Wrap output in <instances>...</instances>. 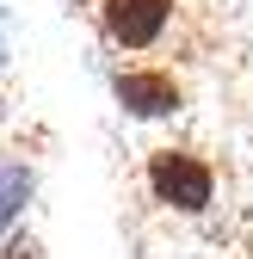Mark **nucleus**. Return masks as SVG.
Listing matches in <instances>:
<instances>
[{"instance_id":"nucleus-2","label":"nucleus","mask_w":253,"mask_h":259,"mask_svg":"<svg viewBox=\"0 0 253 259\" xmlns=\"http://www.w3.org/2000/svg\"><path fill=\"white\" fill-rule=\"evenodd\" d=\"M173 19V0H99V25L117 50H148L161 44V31Z\"/></svg>"},{"instance_id":"nucleus-3","label":"nucleus","mask_w":253,"mask_h":259,"mask_svg":"<svg viewBox=\"0 0 253 259\" xmlns=\"http://www.w3.org/2000/svg\"><path fill=\"white\" fill-rule=\"evenodd\" d=\"M111 93H117V105L130 111V117H173V111H179V99H185L179 80H173V74H161V68H123Z\"/></svg>"},{"instance_id":"nucleus-1","label":"nucleus","mask_w":253,"mask_h":259,"mask_svg":"<svg viewBox=\"0 0 253 259\" xmlns=\"http://www.w3.org/2000/svg\"><path fill=\"white\" fill-rule=\"evenodd\" d=\"M148 191H154L167 210L198 216V210H210V198H216V173L204 167L198 154H185V148H161V154H148Z\"/></svg>"},{"instance_id":"nucleus-4","label":"nucleus","mask_w":253,"mask_h":259,"mask_svg":"<svg viewBox=\"0 0 253 259\" xmlns=\"http://www.w3.org/2000/svg\"><path fill=\"white\" fill-rule=\"evenodd\" d=\"M25 198H31V167H19V160H0V235L19 222Z\"/></svg>"}]
</instances>
